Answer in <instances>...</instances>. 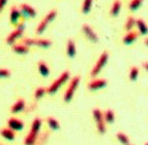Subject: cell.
<instances>
[{"instance_id":"cell-30","label":"cell","mask_w":148,"mask_h":145,"mask_svg":"<svg viewBox=\"0 0 148 145\" xmlns=\"http://www.w3.org/2000/svg\"><path fill=\"white\" fill-rule=\"evenodd\" d=\"M10 76V71L5 68H0V78H8Z\"/></svg>"},{"instance_id":"cell-18","label":"cell","mask_w":148,"mask_h":145,"mask_svg":"<svg viewBox=\"0 0 148 145\" xmlns=\"http://www.w3.org/2000/svg\"><path fill=\"white\" fill-rule=\"evenodd\" d=\"M47 123L50 127V129H52L53 131H58L60 129V125L58 123L56 118H54L53 116H49L47 118Z\"/></svg>"},{"instance_id":"cell-15","label":"cell","mask_w":148,"mask_h":145,"mask_svg":"<svg viewBox=\"0 0 148 145\" xmlns=\"http://www.w3.org/2000/svg\"><path fill=\"white\" fill-rule=\"evenodd\" d=\"M66 54L69 58H75V57H76V54H77L76 45H75V41L73 39H69V41H67Z\"/></svg>"},{"instance_id":"cell-14","label":"cell","mask_w":148,"mask_h":145,"mask_svg":"<svg viewBox=\"0 0 148 145\" xmlns=\"http://www.w3.org/2000/svg\"><path fill=\"white\" fill-rule=\"evenodd\" d=\"M0 135L8 141H14L16 138V134L14 133V131H12L8 128L1 129V131H0Z\"/></svg>"},{"instance_id":"cell-17","label":"cell","mask_w":148,"mask_h":145,"mask_svg":"<svg viewBox=\"0 0 148 145\" xmlns=\"http://www.w3.org/2000/svg\"><path fill=\"white\" fill-rule=\"evenodd\" d=\"M38 71H40V75L44 77H48L50 75V69L48 68L47 64L44 61L38 62Z\"/></svg>"},{"instance_id":"cell-29","label":"cell","mask_w":148,"mask_h":145,"mask_svg":"<svg viewBox=\"0 0 148 145\" xmlns=\"http://www.w3.org/2000/svg\"><path fill=\"white\" fill-rule=\"evenodd\" d=\"M46 93H47V90L46 89H44V88H38V89H36V91H35V93H34V98L36 99V100L42 99V97L45 96Z\"/></svg>"},{"instance_id":"cell-35","label":"cell","mask_w":148,"mask_h":145,"mask_svg":"<svg viewBox=\"0 0 148 145\" xmlns=\"http://www.w3.org/2000/svg\"><path fill=\"white\" fill-rule=\"evenodd\" d=\"M130 145H131V144H130Z\"/></svg>"},{"instance_id":"cell-16","label":"cell","mask_w":148,"mask_h":145,"mask_svg":"<svg viewBox=\"0 0 148 145\" xmlns=\"http://www.w3.org/2000/svg\"><path fill=\"white\" fill-rule=\"evenodd\" d=\"M137 38H138V33L134 32V31H130V32H127V34L123 37L124 45H132V43H133Z\"/></svg>"},{"instance_id":"cell-11","label":"cell","mask_w":148,"mask_h":145,"mask_svg":"<svg viewBox=\"0 0 148 145\" xmlns=\"http://www.w3.org/2000/svg\"><path fill=\"white\" fill-rule=\"evenodd\" d=\"M8 129H10L12 131H21L24 128V123L22 121H19L17 118H10L8 121Z\"/></svg>"},{"instance_id":"cell-12","label":"cell","mask_w":148,"mask_h":145,"mask_svg":"<svg viewBox=\"0 0 148 145\" xmlns=\"http://www.w3.org/2000/svg\"><path fill=\"white\" fill-rule=\"evenodd\" d=\"M20 11L23 15H25L28 18H34L36 16V11H35L31 6H29L28 4H22L20 6Z\"/></svg>"},{"instance_id":"cell-21","label":"cell","mask_w":148,"mask_h":145,"mask_svg":"<svg viewBox=\"0 0 148 145\" xmlns=\"http://www.w3.org/2000/svg\"><path fill=\"white\" fill-rule=\"evenodd\" d=\"M120 9H121V2L119 0H116L113 3V5H112L110 13H111L112 17H117L119 15V12H120Z\"/></svg>"},{"instance_id":"cell-7","label":"cell","mask_w":148,"mask_h":145,"mask_svg":"<svg viewBox=\"0 0 148 145\" xmlns=\"http://www.w3.org/2000/svg\"><path fill=\"white\" fill-rule=\"evenodd\" d=\"M23 43L26 47H30V45H36V47H51L52 42L49 39H31V38H26L23 40Z\"/></svg>"},{"instance_id":"cell-22","label":"cell","mask_w":148,"mask_h":145,"mask_svg":"<svg viewBox=\"0 0 148 145\" xmlns=\"http://www.w3.org/2000/svg\"><path fill=\"white\" fill-rule=\"evenodd\" d=\"M136 25L137 27H138L139 31H140V33L142 35H146L148 32V29H147V25H146V23L144 22L143 20H141V19H139V20L136 21Z\"/></svg>"},{"instance_id":"cell-32","label":"cell","mask_w":148,"mask_h":145,"mask_svg":"<svg viewBox=\"0 0 148 145\" xmlns=\"http://www.w3.org/2000/svg\"><path fill=\"white\" fill-rule=\"evenodd\" d=\"M143 67H144V69H145V70H147V69H148V64H147V62H144V63H143Z\"/></svg>"},{"instance_id":"cell-31","label":"cell","mask_w":148,"mask_h":145,"mask_svg":"<svg viewBox=\"0 0 148 145\" xmlns=\"http://www.w3.org/2000/svg\"><path fill=\"white\" fill-rule=\"evenodd\" d=\"M8 3V0H0V11L4 8V6Z\"/></svg>"},{"instance_id":"cell-4","label":"cell","mask_w":148,"mask_h":145,"mask_svg":"<svg viewBox=\"0 0 148 145\" xmlns=\"http://www.w3.org/2000/svg\"><path fill=\"white\" fill-rule=\"evenodd\" d=\"M108 60H109V54L107 52H104L103 54L101 55L99 59L97 60L96 64L94 65L93 68H92V70H91V76L92 77L96 76V75H97V74L101 71V69L106 66Z\"/></svg>"},{"instance_id":"cell-23","label":"cell","mask_w":148,"mask_h":145,"mask_svg":"<svg viewBox=\"0 0 148 145\" xmlns=\"http://www.w3.org/2000/svg\"><path fill=\"white\" fill-rule=\"evenodd\" d=\"M14 52L20 55H25L29 52V49H28V47H26L24 45H14Z\"/></svg>"},{"instance_id":"cell-27","label":"cell","mask_w":148,"mask_h":145,"mask_svg":"<svg viewBox=\"0 0 148 145\" xmlns=\"http://www.w3.org/2000/svg\"><path fill=\"white\" fill-rule=\"evenodd\" d=\"M143 3V0H132L130 3V9L131 10H137Z\"/></svg>"},{"instance_id":"cell-9","label":"cell","mask_w":148,"mask_h":145,"mask_svg":"<svg viewBox=\"0 0 148 145\" xmlns=\"http://www.w3.org/2000/svg\"><path fill=\"white\" fill-rule=\"evenodd\" d=\"M82 30H83L84 34L86 35V37L88 38L89 40H91L92 42H97V41H99V37H97L96 33L94 32L93 30H92V28L90 27V26H88V25H86V24L83 25Z\"/></svg>"},{"instance_id":"cell-6","label":"cell","mask_w":148,"mask_h":145,"mask_svg":"<svg viewBox=\"0 0 148 145\" xmlns=\"http://www.w3.org/2000/svg\"><path fill=\"white\" fill-rule=\"evenodd\" d=\"M56 16H57L56 10H51V11H50L49 13L45 17L44 20L40 23L38 27L36 28V33H37V34H42V33H44L45 30L47 29L48 25H49L51 22H53V20L56 18Z\"/></svg>"},{"instance_id":"cell-5","label":"cell","mask_w":148,"mask_h":145,"mask_svg":"<svg viewBox=\"0 0 148 145\" xmlns=\"http://www.w3.org/2000/svg\"><path fill=\"white\" fill-rule=\"evenodd\" d=\"M92 114H93V118L96 123V128H97L99 133L105 134L106 133V125H105L104 117H103V112L99 108H94Z\"/></svg>"},{"instance_id":"cell-19","label":"cell","mask_w":148,"mask_h":145,"mask_svg":"<svg viewBox=\"0 0 148 145\" xmlns=\"http://www.w3.org/2000/svg\"><path fill=\"white\" fill-rule=\"evenodd\" d=\"M103 117H104V121H107V123H114V121H115L114 111L112 110V109H107L104 114H103Z\"/></svg>"},{"instance_id":"cell-2","label":"cell","mask_w":148,"mask_h":145,"mask_svg":"<svg viewBox=\"0 0 148 145\" xmlns=\"http://www.w3.org/2000/svg\"><path fill=\"white\" fill-rule=\"evenodd\" d=\"M69 71H64L63 73H62L61 75H60V76L54 81V82H52V84H51V86L48 88L47 93L50 94V95H53V94H55L57 91H58V90L60 89V86H61L62 84H64L67 80H69Z\"/></svg>"},{"instance_id":"cell-3","label":"cell","mask_w":148,"mask_h":145,"mask_svg":"<svg viewBox=\"0 0 148 145\" xmlns=\"http://www.w3.org/2000/svg\"><path fill=\"white\" fill-rule=\"evenodd\" d=\"M80 84V76H75L72 78V80H71V82H69V88H67L66 92L64 93V101L66 102V103H69V102H71L73 99V97H74L75 95V92H76L77 88H78V86H79Z\"/></svg>"},{"instance_id":"cell-24","label":"cell","mask_w":148,"mask_h":145,"mask_svg":"<svg viewBox=\"0 0 148 145\" xmlns=\"http://www.w3.org/2000/svg\"><path fill=\"white\" fill-rule=\"evenodd\" d=\"M116 137L121 144L130 145V139H128V137L124 133H122V132H118V133L116 134Z\"/></svg>"},{"instance_id":"cell-10","label":"cell","mask_w":148,"mask_h":145,"mask_svg":"<svg viewBox=\"0 0 148 145\" xmlns=\"http://www.w3.org/2000/svg\"><path fill=\"white\" fill-rule=\"evenodd\" d=\"M107 80L106 79H95V80L89 82L88 89L90 91H96V90H101L107 86Z\"/></svg>"},{"instance_id":"cell-13","label":"cell","mask_w":148,"mask_h":145,"mask_svg":"<svg viewBox=\"0 0 148 145\" xmlns=\"http://www.w3.org/2000/svg\"><path fill=\"white\" fill-rule=\"evenodd\" d=\"M24 108H25V101L23 100V99H19V100H17V102L12 105V109H10V112L16 114V113H19V112H21V111H23Z\"/></svg>"},{"instance_id":"cell-1","label":"cell","mask_w":148,"mask_h":145,"mask_svg":"<svg viewBox=\"0 0 148 145\" xmlns=\"http://www.w3.org/2000/svg\"><path fill=\"white\" fill-rule=\"evenodd\" d=\"M40 127H42V119L40 117H36L32 123L31 130H30L29 134L27 135V137L25 138V145H34L36 143V139L38 133H40Z\"/></svg>"},{"instance_id":"cell-20","label":"cell","mask_w":148,"mask_h":145,"mask_svg":"<svg viewBox=\"0 0 148 145\" xmlns=\"http://www.w3.org/2000/svg\"><path fill=\"white\" fill-rule=\"evenodd\" d=\"M20 10L18 9L17 7H12L10 9V23L12 24H17V22L20 19Z\"/></svg>"},{"instance_id":"cell-8","label":"cell","mask_w":148,"mask_h":145,"mask_svg":"<svg viewBox=\"0 0 148 145\" xmlns=\"http://www.w3.org/2000/svg\"><path fill=\"white\" fill-rule=\"evenodd\" d=\"M23 30H24V23H22V24L19 25V26H18V29L15 30V31H12V32L8 36V38H6V42H8V45H12V43H14L18 38H20V37L22 36Z\"/></svg>"},{"instance_id":"cell-33","label":"cell","mask_w":148,"mask_h":145,"mask_svg":"<svg viewBox=\"0 0 148 145\" xmlns=\"http://www.w3.org/2000/svg\"><path fill=\"white\" fill-rule=\"evenodd\" d=\"M144 42H145V45H146V47H147V42H148L147 38H146V39H145V41H144Z\"/></svg>"},{"instance_id":"cell-25","label":"cell","mask_w":148,"mask_h":145,"mask_svg":"<svg viewBox=\"0 0 148 145\" xmlns=\"http://www.w3.org/2000/svg\"><path fill=\"white\" fill-rule=\"evenodd\" d=\"M92 1L93 0H84V2H83V7H82V11L83 13H88L90 11L92 7Z\"/></svg>"},{"instance_id":"cell-28","label":"cell","mask_w":148,"mask_h":145,"mask_svg":"<svg viewBox=\"0 0 148 145\" xmlns=\"http://www.w3.org/2000/svg\"><path fill=\"white\" fill-rule=\"evenodd\" d=\"M138 75H139V69L137 67H132L131 71H130V79L132 81H135L138 78Z\"/></svg>"},{"instance_id":"cell-26","label":"cell","mask_w":148,"mask_h":145,"mask_svg":"<svg viewBox=\"0 0 148 145\" xmlns=\"http://www.w3.org/2000/svg\"><path fill=\"white\" fill-rule=\"evenodd\" d=\"M136 25V20L134 19L133 17H128L127 20H126L125 23V30L126 31H132V29L134 28V26Z\"/></svg>"},{"instance_id":"cell-34","label":"cell","mask_w":148,"mask_h":145,"mask_svg":"<svg viewBox=\"0 0 148 145\" xmlns=\"http://www.w3.org/2000/svg\"><path fill=\"white\" fill-rule=\"evenodd\" d=\"M0 145H3V144H1V143H0Z\"/></svg>"}]
</instances>
